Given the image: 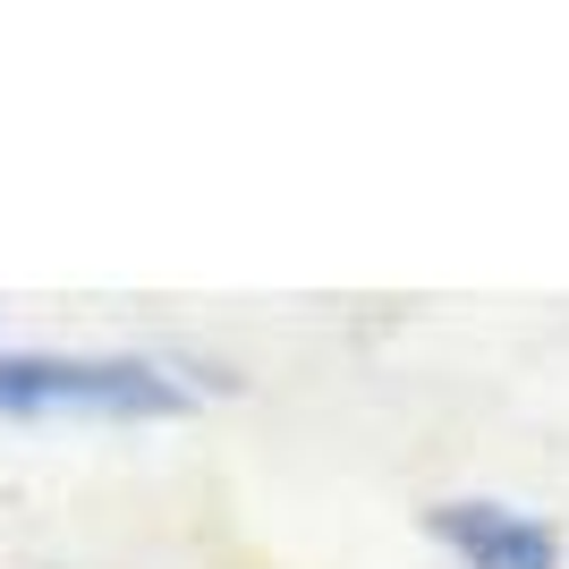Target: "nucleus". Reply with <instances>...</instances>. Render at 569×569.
<instances>
[{
	"label": "nucleus",
	"mask_w": 569,
	"mask_h": 569,
	"mask_svg": "<svg viewBox=\"0 0 569 569\" xmlns=\"http://www.w3.org/2000/svg\"><path fill=\"white\" fill-rule=\"evenodd\" d=\"M426 527H433V536H442L468 569H561L552 527H545V519H519V510H501V501H442Z\"/></svg>",
	"instance_id": "obj_2"
},
{
	"label": "nucleus",
	"mask_w": 569,
	"mask_h": 569,
	"mask_svg": "<svg viewBox=\"0 0 569 569\" xmlns=\"http://www.w3.org/2000/svg\"><path fill=\"white\" fill-rule=\"evenodd\" d=\"M188 391L144 357H0V417H179Z\"/></svg>",
	"instance_id": "obj_1"
}]
</instances>
